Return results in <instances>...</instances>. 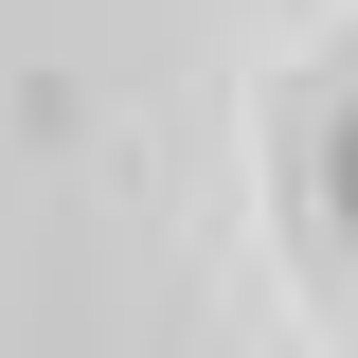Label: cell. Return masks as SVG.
<instances>
[{
  "mask_svg": "<svg viewBox=\"0 0 358 358\" xmlns=\"http://www.w3.org/2000/svg\"><path fill=\"white\" fill-rule=\"evenodd\" d=\"M322 233H341V251H358V90H341V108H322Z\"/></svg>",
  "mask_w": 358,
  "mask_h": 358,
  "instance_id": "cell-1",
  "label": "cell"
}]
</instances>
